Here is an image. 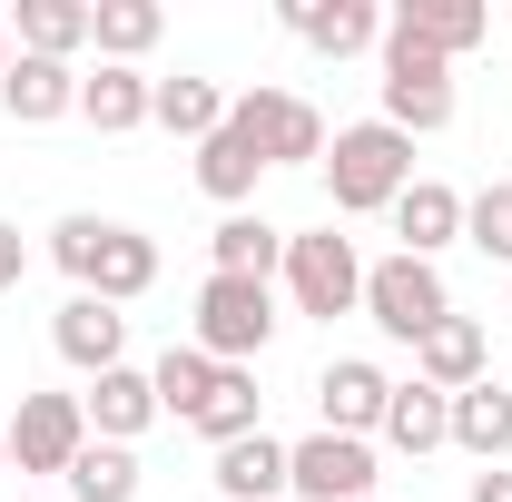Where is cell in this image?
I'll return each mask as SVG.
<instances>
[{"label":"cell","mask_w":512,"mask_h":502,"mask_svg":"<svg viewBox=\"0 0 512 502\" xmlns=\"http://www.w3.org/2000/svg\"><path fill=\"white\" fill-rule=\"evenodd\" d=\"M306 50H325V60H355V50H384V10L375 0H286L276 10Z\"/></svg>","instance_id":"obj_11"},{"label":"cell","mask_w":512,"mask_h":502,"mask_svg":"<svg viewBox=\"0 0 512 502\" xmlns=\"http://www.w3.org/2000/svg\"><path fill=\"white\" fill-rule=\"evenodd\" d=\"M414 375L434 384V394H463V384H483V375H493V335H483L473 315H444V325L414 345Z\"/></svg>","instance_id":"obj_15"},{"label":"cell","mask_w":512,"mask_h":502,"mask_svg":"<svg viewBox=\"0 0 512 502\" xmlns=\"http://www.w3.org/2000/svg\"><path fill=\"white\" fill-rule=\"evenodd\" d=\"M384 217H394V237H404V256H424V266H434V256H444L453 237H463V197H453L444 178H414V188L394 197Z\"/></svg>","instance_id":"obj_18"},{"label":"cell","mask_w":512,"mask_h":502,"mask_svg":"<svg viewBox=\"0 0 512 502\" xmlns=\"http://www.w3.org/2000/svg\"><path fill=\"white\" fill-rule=\"evenodd\" d=\"M158 30H168L158 0H89V50L119 69H138V50H158Z\"/></svg>","instance_id":"obj_25"},{"label":"cell","mask_w":512,"mask_h":502,"mask_svg":"<svg viewBox=\"0 0 512 502\" xmlns=\"http://www.w3.org/2000/svg\"><path fill=\"white\" fill-rule=\"evenodd\" d=\"M0 79H10V10H0Z\"/></svg>","instance_id":"obj_33"},{"label":"cell","mask_w":512,"mask_h":502,"mask_svg":"<svg viewBox=\"0 0 512 502\" xmlns=\"http://www.w3.org/2000/svg\"><path fill=\"white\" fill-rule=\"evenodd\" d=\"M384 128H404V138L453 128V60H434L424 40H404L394 20H384Z\"/></svg>","instance_id":"obj_3"},{"label":"cell","mask_w":512,"mask_h":502,"mask_svg":"<svg viewBox=\"0 0 512 502\" xmlns=\"http://www.w3.org/2000/svg\"><path fill=\"white\" fill-rule=\"evenodd\" d=\"M148 69H119V60H99L89 79H79V119L99 128V138H128V128H148Z\"/></svg>","instance_id":"obj_21"},{"label":"cell","mask_w":512,"mask_h":502,"mask_svg":"<svg viewBox=\"0 0 512 502\" xmlns=\"http://www.w3.org/2000/svg\"><path fill=\"white\" fill-rule=\"evenodd\" d=\"M266 335H276V296L256 286V276H207L197 286V355H217V365H256L266 355Z\"/></svg>","instance_id":"obj_4"},{"label":"cell","mask_w":512,"mask_h":502,"mask_svg":"<svg viewBox=\"0 0 512 502\" xmlns=\"http://www.w3.org/2000/svg\"><path fill=\"white\" fill-rule=\"evenodd\" d=\"M256 404H266V394H256V365H217V394L197 404L188 424L207 443H237V434H256Z\"/></svg>","instance_id":"obj_28"},{"label":"cell","mask_w":512,"mask_h":502,"mask_svg":"<svg viewBox=\"0 0 512 502\" xmlns=\"http://www.w3.org/2000/svg\"><path fill=\"white\" fill-rule=\"evenodd\" d=\"M325 197H335V217H384L394 197L414 188V138L404 128H384V119H355V128H335L325 138Z\"/></svg>","instance_id":"obj_2"},{"label":"cell","mask_w":512,"mask_h":502,"mask_svg":"<svg viewBox=\"0 0 512 502\" xmlns=\"http://www.w3.org/2000/svg\"><path fill=\"white\" fill-rule=\"evenodd\" d=\"M60 483H69V502H138V453L128 443H79V463Z\"/></svg>","instance_id":"obj_27"},{"label":"cell","mask_w":512,"mask_h":502,"mask_svg":"<svg viewBox=\"0 0 512 502\" xmlns=\"http://www.w3.org/2000/svg\"><path fill=\"white\" fill-rule=\"evenodd\" d=\"M256 178H266V148H256V138H247L237 119L217 128V138H197V188L217 197L227 217H237V207L256 197Z\"/></svg>","instance_id":"obj_20"},{"label":"cell","mask_w":512,"mask_h":502,"mask_svg":"<svg viewBox=\"0 0 512 502\" xmlns=\"http://www.w3.org/2000/svg\"><path fill=\"white\" fill-rule=\"evenodd\" d=\"M384 20H394L404 40H424L434 60H463V50L493 40V10H483V0H394Z\"/></svg>","instance_id":"obj_14"},{"label":"cell","mask_w":512,"mask_h":502,"mask_svg":"<svg viewBox=\"0 0 512 502\" xmlns=\"http://www.w3.org/2000/svg\"><path fill=\"white\" fill-rule=\"evenodd\" d=\"M148 119L197 148V138H217V128H227V89H217V79H158V89H148Z\"/></svg>","instance_id":"obj_26"},{"label":"cell","mask_w":512,"mask_h":502,"mask_svg":"<svg viewBox=\"0 0 512 502\" xmlns=\"http://www.w3.org/2000/svg\"><path fill=\"white\" fill-rule=\"evenodd\" d=\"M207 256H217L207 276H256V286H266V276H286V237H276L266 217H247V207H237V217H217Z\"/></svg>","instance_id":"obj_23"},{"label":"cell","mask_w":512,"mask_h":502,"mask_svg":"<svg viewBox=\"0 0 512 502\" xmlns=\"http://www.w3.org/2000/svg\"><path fill=\"white\" fill-rule=\"evenodd\" d=\"M20 276H30V247H20V227H10V217H0V296H10V286H20Z\"/></svg>","instance_id":"obj_31"},{"label":"cell","mask_w":512,"mask_h":502,"mask_svg":"<svg viewBox=\"0 0 512 502\" xmlns=\"http://www.w3.org/2000/svg\"><path fill=\"white\" fill-rule=\"evenodd\" d=\"M50 256H60V276L79 296H99V306H128V296H148L158 286V237H138L119 217H60L50 227Z\"/></svg>","instance_id":"obj_1"},{"label":"cell","mask_w":512,"mask_h":502,"mask_svg":"<svg viewBox=\"0 0 512 502\" xmlns=\"http://www.w3.org/2000/svg\"><path fill=\"white\" fill-rule=\"evenodd\" d=\"M10 50L20 60H79L89 50V0H20L10 10Z\"/></svg>","instance_id":"obj_22"},{"label":"cell","mask_w":512,"mask_h":502,"mask_svg":"<svg viewBox=\"0 0 512 502\" xmlns=\"http://www.w3.org/2000/svg\"><path fill=\"white\" fill-rule=\"evenodd\" d=\"M453 443H463V453H473V463H503L512 453V384H463V394H453Z\"/></svg>","instance_id":"obj_24"},{"label":"cell","mask_w":512,"mask_h":502,"mask_svg":"<svg viewBox=\"0 0 512 502\" xmlns=\"http://www.w3.org/2000/svg\"><path fill=\"white\" fill-rule=\"evenodd\" d=\"M473 502H512V463H483L473 473Z\"/></svg>","instance_id":"obj_32"},{"label":"cell","mask_w":512,"mask_h":502,"mask_svg":"<svg viewBox=\"0 0 512 502\" xmlns=\"http://www.w3.org/2000/svg\"><path fill=\"white\" fill-rule=\"evenodd\" d=\"M365 315H375L394 345H424V335H434V325L453 315L444 266H424V256H404V247H394V256H375V266H365Z\"/></svg>","instance_id":"obj_5"},{"label":"cell","mask_w":512,"mask_h":502,"mask_svg":"<svg viewBox=\"0 0 512 502\" xmlns=\"http://www.w3.org/2000/svg\"><path fill=\"white\" fill-rule=\"evenodd\" d=\"M79 414H89V443H138L158 424V384L138 375V365H109V375H89Z\"/></svg>","instance_id":"obj_13"},{"label":"cell","mask_w":512,"mask_h":502,"mask_svg":"<svg viewBox=\"0 0 512 502\" xmlns=\"http://www.w3.org/2000/svg\"><path fill=\"white\" fill-rule=\"evenodd\" d=\"M365 502H384V493H365Z\"/></svg>","instance_id":"obj_35"},{"label":"cell","mask_w":512,"mask_h":502,"mask_svg":"<svg viewBox=\"0 0 512 502\" xmlns=\"http://www.w3.org/2000/svg\"><path fill=\"white\" fill-rule=\"evenodd\" d=\"M50 345H60V365H79V375H109V365H128V315L99 306V296H69L50 315Z\"/></svg>","instance_id":"obj_12"},{"label":"cell","mask_w":512,"mask_h":502,"mask_svg":"<svg viewBox=\"0 0 512 502\" xmlns=\"http://www.w3.org/2000/svg\"><path fill=\"white\" fill-rule=\"evenodd\" d=\"M0 109H10L20 128L79 119V69H69V60H20V50H10V79H0Z\"/></svg>","instance_id":"obj_16"},{"label":"cell","mask_w":512,"mask_h":502,"mask_svg":"<svg viewBox=\"0 0 512 502\" xmlns=\"http://www.w3.org/2000/svg\"><path fill=\"white\" fill-rule=\"evenodd\" d=\"M286 493L296 502H365L375 493V443H355V434H306V443H286Z\"/></svg>","instance_id":"obj_8"},{"label":"cell","mask_w":512,"mask_h":502,"mask_svg":"<svg viewBox=\"0 0 512 502\" xmlns=\"http://www.w3.org/2000/svg\"><path fill=\"white\" fill-rule=\"evenodd\" d=\"M463 237L493 256V266H512V178H493V188L463 197Z\"/></svg>","instance_id":"obj_30"},{"label":"cell","mask_w":512,"mask_h":502,"mask_svg":"<svg viewBox=\"0 0 512 502\" xmlns=\"http://www.w3.org/2000/svg\"><path fill=\"white\" fill-rule=\"evenodd\" d=\"M20 502H30V493H20Z\"/></svg>","instance_id":"obj_36"},{"label":"cell","mask_w":512,"mask_h":502,"mask_svg":"<svg viewBox=\"0 0 512 502\" xmlns=\"http://www.w3.org/2000/svg\"><path fill=\"white\" fill-rule=\"evenodd\" d=\"M0 434H10V473H69L89 443V414H79V394H20V414Z\"/></svg>","instance_id":"obj_9"},{"label":"cell","mask_w":512,"mask_h":502,"mask_svg":"<svg viewBox=\"0 0 512 502\" xmlns=\"http://www.w3.org/2000/svg\"><path fill=\"white\" fill-rule=\"evenodd\" d=\"M207 483L227 502H286V443L266 434H237V443H217V463H207Z\"/></svg>","instance_id":"obj_17"},{"label":"cell","mask_w":512,"mask_h":502,"mask_svg":"<svg viewBox=\"0 0 512 502\" xmlns=\"http://www.w3.org/2000/svg\"><path fill=\"white\" fill-rule=\"evenodd\" d=\"M227 119L266 148V168H316L325 158V119H316V99H296V89H247V99H227Z\"/></svg>","instance_id":"obj_7"},{"label":"cell","mask_w":512,"mask_h":502,"mask_svg":"<svg viewBox=\"0 0 512 502\" xmlns=\"http://www.w3.org/2000/svg\"><path fill=\"white\" fill-rule=\"evenodd\" d=\"M148 384H158V414H178V424H188L197 404L217 394V355H197V345H168V355L148 365Z\"/></svg>","instance_id":"obj_29"},{"label":"cell","mask_w":512,"mask_h":502,"mask_svg":"<svg viewBox=\"0 0 512 502\" xmlns=\"http://www.w3.org/2000/svg\"><path fill=\"white\" fill-rule=\"evenodd\" d=\"M286 296H296V315H365V256H355V237H335V227H316V237H286Z\"/></svg>","instance_id":"obj_6"},{"label":"cell","mask_w":512,"mask_h":502,"mask_svg":"<svg viewBox=\"0 0 512 502\" xmlns=\"http://www.w3.org/2000/svg\"><path fill=\"white\" fill-rule=\"evenodd\" d=\"M394 453H444L453 443V394H434L424 375H404L394 394H384V424H375Z\"/></svg>","instance_id":"obj_19"},{"label":"cell","mask_w":512,"mask_h":502,"mask_svg":"<svg viewBox=\"0 0 512 502\" xmlns=\"http://www.w3.org/2000/svg\"><path fill=\"white\" fill-rule=\"evenodd\" d=\"M0 473H10V434H0Z\"/></svg>","instance_id":"obj_34"},{"label":"cell","mask_w":512,"mask_h":502,"mask_svg":"<svg viewBox=\"0 0 512 502\" xmlns=\"http://www.w3.org/2000/svg\"><path fill=\"white\" fill-rule=\"evenodd\" d=\"M384 394H394V375H384V365H365V355H335V365L316 375V414H325V434L375 443V424H384Z\"/></svg>","instance_id":"obj_10"}]
</instances>
